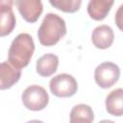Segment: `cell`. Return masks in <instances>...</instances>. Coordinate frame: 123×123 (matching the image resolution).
<instances>
[{
  "instance_id": "obj_9",
  "label": "cell",
  "mask_w": 123,
  "mask_h": 123,
  "mask_svg": "<svg viewBox=\"0 0 123 123\" xmlns=\"http://www.w3.org/2000/svg\"><path fill=\"white\" fill-rule=\"evenodd\" d=\"M114 39L112 29L108 25H100L96 27L91 35L93 45L98 49H107L111 46Z\"/></svg>"
},
{
  "instance_id": "obj_6",
  "label": "cell",
  "mask_w": 123,
  "mask_h": 123,
  "mask_svg": "<svg viewBox=\"0 0 123 123\" xmlns=\"http://www.w3.org/2000/svg\"><path fill=\"white\" fill-rule=\"evenodd\" d=\"M15 6L22 18L29 23H35L43 11L41 0H15Z\"/></svg>"
},
{
  "instance_id": "obj_5",
  "label": "cell",
  "mask_w": 123,
  "mask_h": 123,
  "mask_svg": "<svg viewBox=\"0 0 123 123\" xmlns=\"http://www.w3.org/2000/svg\"><path fill=\"white\" fill-rule=\"evenodd\" d=\"M120 68L113 62H105L100 63L94 71V79L96 84L102 88L112 86L119 79Z\"/></svg>"
},
{
  "instance_id": "obj_10",
  "label": "cell",
  "mask_w": 123,
  "mask_h": 123,
  "mask_svg": "<svg viewBox=\"0 0 123 123\" xmlns=\"http://www.w3.org/2000/svg\"><path fill=\"white\" fill-rule=\"evenodd\" d=\"M113 2L114 0H89L87 13L94 20H103L109 14Z\"/></svg>"
},
{
  "instance_id": "obj_15",
  "label": "cell",
  "mask_w": 123,
  "mask_h": 123,
  "mask_svg": "<svg viewBox=\"0 0 123 123\" xmlns=\"http://www.w3.org/2000/svg\"><path fill=\"white\" fill-rule=\"evenodd\" d=\"M115 24L120 31L123 32V4L117 9L115 13Z\"/></svg>"
},
{
  "instance_id": "obj_7",
  "label": "cell",
  "mask_w": 123,
  "mask_h": 123,
  "mask_svg": "<svg viewBox=\"0 0 123 123\" xmlns=\"http://www.w3.org/2000/svg\"><path fill=\"white\" fill-rule=\"evenodd\" d=\"M15 16L12 12V0H0L1 37L8 36L15 27Z\"/></svg>"
},
{
  "instance_id": "obj_12",
  "label": "cell",
  "mask_w": 123,
  "mask_h": 123,
  "mask_svg": "<svg viewBox=\"0 0 123 123\" xmlns=\"http://www.w3.org/2000/svg\"><path fill=\"white\" fill-rule=\"evenodd\" d=\"M106 110L113 116L123 115V88L111 91L106 97Z\"/></svg>"
},
{
  "instance_id": "obj_3",
  "label": "cell",
  "mask_w": 123,
  "mask_h": 123,
  "mask_svg": "<svg viewBox=\"0 0 123 123\" xmlns=\"http://www.w3.org/2000/svg\"><path fill=\"white\" fill-rule=\"evenodd\" d=\"M21 100L26 109L38 111L46 108L49 102V96L42 86L33 85L26 87L21 95Z\"/></svg>"
},
{
  "instance_id": "obj_1",
  "label": "cell",
  "mask_w": 123,
  "mask_h": 123,
  "mask_svg": "<svg viewBox=\"0 0 123 123\" xmlns=\"http://www.w3.org/2000/svg\"><path fill=\"white\" fill-rule=\"evenodd\" d=\"M66 34L65 21L56 13H47L37 31V37L40 44L53 46L57 44Z\"/></svg>"
},
{
  "instance_id": "obj_8",
  "label": "cell",
  "mask_w": 123,
  "mask_h": 123,
  "mask_svg": "<svg viewBox=\"0 0 123 123\" xmlns=\"http://www.w3.org/2000/svg\"><path fill=\"white\" fill-rule=\"evenodd\" d=\"M21 77V69L10 62H3L0 65V88L2 90L12 87Z\"/></svg>"
},
{
  "instance_id": "obj_13",
  "label": "cell",
  "mask_w": 123,
  "mask_h": 123,
  "mask_svg": "<svg viewBox=\"0 0 123 123\" xmlns=\"http://www.w3.org/2000/svg\"><path fill=\"white\" fill-rule=\"evenodd\" d=\"M94 120V113L92 109L86 104H79L73 107L70 111L71 123H90Z\"/></svg>"
},
{
  "instance_id": "obj_14",
  "label": "cell",
  "mask_w": 123,
  "mask_h": 123,
  "mask_svg": "<svg viewBox=\"0 0 123 123\" xmlns=\"http://www.w3.org/2000/svg\"><path fill=\"white\" fill-rule=\"evenodd\" d=\"M50 4L59 11L73 13L81 8L82 0H49Z\"/></svg>"
},
{
  "instance_id": "obj_11",
  "label": "cell",
  "mask_w": 123,
  "mask_h": 123,
  "mask_svg": "<svg viewBox=\"0 0 123 123\" xmlns=\"http://www.w3.org/2000/svg\"><path fill=\"white\" fill-rule=\"evenodd\" d=\"M59 58L54 54H45L37 61V72L42 77H49L53 75L58 68Z\"/></svg>"
},
{
  "instance_id": "obj_2",
  "label": "cell",
  "mask_w": 123,
  "mask_h": 123,
  "mask_svg": "<svg viewBox=\"0 0 123 123\" xmlns=\"http://www.w3.org/2000/svg\"><path fill=\"white\" fill-rule=\"evenodd\" d=\"M34 51L35 43L33 37L26 33L19 34L10 46L8 61L15 67L21 69L29 64Z\"/></svg>"
},
{
  "instance_id": "obj_4",
  "label": "cell",
  "mask_w": 123,
  "mask_h": 123,
  "mask_svg": "<svg viewBox=\"0 0 123 123\" xmlns=\"http://www.w3.org/2000/svg\"><path fill=\"white\" fill-rule=\"evenodd\" d=\"M49 87L53 95L57 97H71L78 89V83L72 75L62 73L50 80Z\"/></svg>"
}]
</instances>
